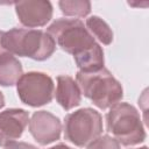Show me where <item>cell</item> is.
<instances>
[{
  "instance_id": "cell-1",
  "label": "cell",
  "mask_w": 149,
  "mask_h": 149,
  "mask_svg": "<svg viewBox=\"0 0 149 149\" xmlns=\"http://www.w3.org/2000/svg\"><path fill=\"white\" fill-rule=\"evenodd\" d=\"M3 49L16 56L29 57L35 61H44L49 58L55 49L54 38L43 30L13 28L3 33Z\"/></svg>"
},
{
  "instance_id": "cell-2",
  "label": "cell",
  "mask_w": 149,
  "mask_h": 149,
  "mask_svg": "<svg viewBox=\"0 0 149 149\" xmlns=\"http://www.w3.org/2000/svg\"><path fill=\"white\" fill-rule=\"evenodd\" d=\"M76 83L80 92L100 109L111 108L123 95L121 84L105 68L91 72L78 71Z\"/></svg>"
},
{
  "instance_id": "cell-3",
  "label": "cell",
  "mask_w": 149,
  "mask_h": 149,
  "mask_svg": "<svg viewBox=\"0 0 149 149\" xmlns=\"http://www.w3.org/2000/svg\"><path fill=\"white\" fill-rule=\"evenodd\" d=\"M107 130L122 146H135L144 141L146 132L139 112L127 102H118L106 115Z\"/></svg>"
},
{
  "instance_id": "cell-4",
  "label": "cell",
  "mask_w": 149,
  "mask_h": 149,
  "mask_svg": "<svg viewBox=\"0 0 149 149\" xmlns=\"http://www.w3.org/2000/svg\"><path fill=\"white\" fill-rule=\"evenodd\" d=\"M64 51L76 56L97 42L84 23L78 19H58L47 31Z\"/></svg>"
},
{
  "instance_id": "cell-5",
  "label": "cell",
  "mask_w": 149,
  "mask_h": 149,
  "mask_svg": "<svg viewBox=\"0 0 149 149\" xmlns=\"http://www.w3.org/2000/svg\"><path fill=\"white\" fill-rule=\"evenodd\" d=\"M102 132V119L92 108H81L65 116L64 137L77 147H87Z\"/></svg>"
},
{
  "instance_id": "cell-6",
  "label": "cell",
  "mask_w": 149,
  "mask_h": 149,
  "mask_svg": "<svg viewBox=\"0 0 149 149\" xmlns=\"http://www.w3.org/2000/svg\"><path fill=\"white\" fill-rule=\"evenodd\" d=\"M16 90L22 102L38 107L52 100L55 85L52 79L43 72H28L20 77Z\"/></svg>"
},
{
  "instance_id": "cell-7",
  "label": "cell",
  "mask_w": 149,
  "mask_h": 149,
  "mask_svg": "<svg viewBox=\"0 0 149 149\" xmlns=\"http://www.w3.org/2000/svg\"><path fill=\"white\" fill-rule=\"evenodd\" d=\"M29 132L37 143L47 146L58 140L62 132L59 119L47 111L35 112L29 120Z\"/></svg>"
},
{
  "instance_id": "cell-8",
  "label": "cell",
  "mask_w": 149,
  "mask_h": 149,
  "mask_svg": "<svg viewBox=\"0 0 149 149\" xmlns=\"http://www.w3.org/2000/svg\"><path fill=\"white\" fill-rule=\"evenodd\" d=\"M29 123L28 112L21 108H10L0 113V146L19 140Z\"/></svg>"
},
{
  "instance_id": "cell-9",
  "label": "cell",
  "mask_w": 149,
  "mask_h": 149,
  "mask_svg": "<svg viewBox=\"0 0 149 149\" xmlns=\"http://www.w3.org/2000/svg\"><path fill=\"white\" fill-rule=\"evenodd\" d=\"M15 10L20 22L29 28L44 26L52 16V6L49 1L28 0L15 2Z\"/></svg>"
},
{
  "instance_id": "cell-10",
  "label": "cell",
  "mask_w": 149,
  "mask_h": 149,
  "mask_svg": "<svg viewBox=\"0 0 149 149\" xmlns=\"http://www.w3.org/2000/svg\"><path fill=\"white\" fill-rule=\"evenodd\" d=\"M56 100L65 109L70 111L78 106L81 100V92L76 80L70 76H58L56 86Z\"/></svg>"
},
{
  "instance_id": "cell-11",
  "label": "cell",
  "mask_w": 149,
  "mask_h": 149,
  "mask_svg": "<svg viewBox=\"0 0 149 149\" xmlns=\"http://www.w3.org/2000/svg\"><path fill=\"white\" fill-rule=\"evenodd\" d=\"M22 74V65L14 55L9 52L0 55V85L12 86Z\"/></svg>"
},
{
  "instance_id": "cell-12",
  "label": "cell",
  "mask_w": 149,
  "mask_h": 149,
  "mask_svg": "<svg viewBox=\"0 0 149 149\" xmlns=\"http://www.w3.org/2000/svg\"><path fill=\"white\" fill-rule=\"evenodd\" d=\"M73 58L79 71L83 72L97 71L104 68V51L98 43L73 56Z\"/></svg>"
},
{
  "instance_id": "cell-13",
  "label": "cell",
  "mask_w": 149,
  "mask_h": 149,
  "mask_svg": "<svg viewBox=\"0 0 149 149\" xmlns=\"http://www.w3.org/2000/svg\"><path fill=\"white\" fill-rule=\"evenodd\" d=\"M86 29L99 42L108 45L113 41V31L109 26L99 16H91L86 19Z\"/></svg>"
},
{
  "instance_id": "cell-14",
  "label": "cell",
  "mask_w": 149,
  "mask_h": 149,
  "mask_svg": "<svg viewBox=\"0 0 149 149\" xmlns=\"http://www.w3.org/2000/svg\"><path fill=\"white\" fill-rule=\"evenodd\" d=\"M61 10L68 16L84 17L91 10L90 1H59Z\"/></svg>"
},
{
  "instance_id": "cell-15",
  "label": "cell",
  "mask_w": 149,
  "mask_h": 149,
  "mask_svg": "<svg viewBox=\"0 0 149 149\" xmlns=\"http://www.w3.org/2000/svg\"><path fill=\"white\" fill-rule=\"evenodd\" d=\"M86 149H120V143L109 135H102L91 142Z\"/></svg>"
},
{
  "instance_id": "cell-16",
  "label": "cell",
  "mask_w": 149,
  "mask_h": 149,
  "mask_svg": "<svg viewBox=\"0 0 149 149\" xmlns=\"http://www.w3.org/2000/svg\"><path fill=\"white\" fill-rule=\"evenodd\" d=\"M5 149H37V148L35 146L26 143V142H16V141H14V142L7 144L5 147Z\"/></svg>"
},
{
  "instance_id": "cell-17",
  "label": "cell",
  "mask_w": 149,
  "mask_h": 149,
  "mask_svg": "<svg viewBox=\"0 0 149 149\" xmlns=\"http://www.w3.org/2000/svg\"><path fill=\"white\" fill-rule=\"evenodd\" d=\"M48 149H72V148L69 147V146H66V144L59 143V144H56V146H54V147H51V148H48Z\"/></svg>"
},
{
  "instance_id": "cell-18",
  "label": "cell",
  "mask_w": 149,
  "mask_h": 149,
  "mask_svg": "<svg viewBox=\"0 0 149 149\" xmlns=\"http://www.w3.org/2000/svg\"><path fill=\"white\" fill-rule=\"evenodd\" d=\"M3 33H5V31H1V30H0V55L7 52V51L3 49V45H2V36H3Z\"/></svg>"
},
{
  "instance_id": "cell-19",
  "label": "cell",
  "mask_w": 149,
  "mask_h": 149,
  "mask_svg": "<svg viewBox=\"0 0 149 149\" xmlns=\"http://www.w3.org/2000/svg\"><path fill=\"white\" fill-rule=\"evenodd\" d=\"M5 105V98H3V94L0 92V108H2Z\"/></svg>"
},
{
  "instance_id": "cell-20",
  "label": "cell",
  "mask_w": 149,
  "mask_h": 149,
  "mask_svg": "<svg viewBox=\"0 0 149 149\" xmlns=\"http://www.w3.org/2000/svg\"><path fill=\"white\" fill-rule=\"evenodd\" d=\"M136 149H148L147 147H142V148H136Z\"/></svg>"
}]
</instances>
